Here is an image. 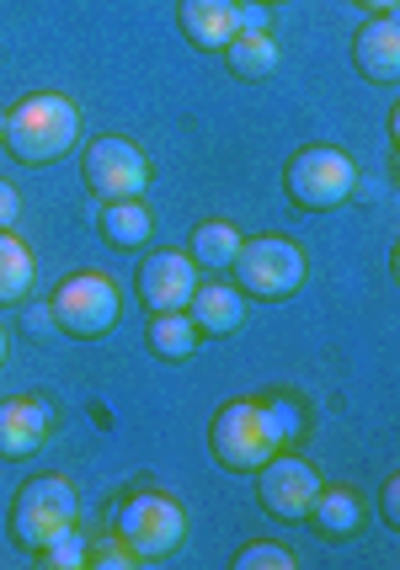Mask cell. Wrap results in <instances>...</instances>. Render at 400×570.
Segmentation results:
<instances>
[{"instance_id": "cell-8", "label": "cell", "mask_w": 400, "mask_h": 570, "mask_svg": "<svg viewBox=\"0 0 400 570\" xmlns=\"http://www.w3.org/2000/svg\"><path fill=\"white\" fill-rule=\"evenodd\" d=\"M80 181L97 203H118V198H145L150 187V155L139 145H128L118 134L91 139L80 149Z\"/></svg>"}, {"instance_id": "cell-19", "label": "cell", "mask_w": 400, "mask_h": 570, "mask_svg": "<svg viewBox=\"0 0 400 570\" xmlns=\"http://www.w3.org/2000/svg\"><path fill=\"white\" fill-rule=\"evenodd\" d=\"M241 229L230 219H203L198 229H193V246H187V256L198 262V273H225L230 262H235V250H241Z\"/></svg>"}, {"instance_id": "cell-12", "label": "cell", "mask_w": 400, "mask_h": 570, "mask_svg": "<svg viewBox=\"0 0 400 570\" xmlns=\"http://www.w3.org/2000/svg\"><path fill=\"white\" fill-rule=\"evenodd\" d=\"M352 65L369 86H396L400 80V22L390 17H369L352 32Z\"/></svg>"}, {"instance_id": "cell-23", "label": "cell", "mask_w": 400, "mask_h": 570, "mask_svg": "<svg viewBox=\"0 0 400 570\" xmlns=\"http://www.w3.org/2000/svg\"><path fill=\"white\" fill-rule=\"evenodd\" d=\"M235 570H294V554L273 539H251L241 554H235Z\"/></svg>"}, {"instance_id": "cell-22", "label": "cell", "mask_w": 400, "mask_h": 570, "mask_svg": "<svg viewBox=\"0 0 400 570\" xmlns=\"http://www.w3.org/2000/svg\"><path fill=\"white\" fill-rule=\"evenodd\" d=\"M262 411H267V422H273L277 443H300V438H304V426H310V416H304V400L283 395V390L262 400Z\"/></svg>"}, {"instance_id": "cell-15", "label": "cell", "mask_w": 400, "mask_h": 570, "mask_svg": "<svg viewBox=\"0 0 400 570\" xmlns=\"http://www.w3.org/2000/svg\"><path fill=\"white\" fill-rule=\"evenodd\" d=\"M97 229L113 250H145V240L155 235V214L145 198H118L97 203Z\"/></svg>"}, {"instance_id": "cell-29", "label": "cell", "mask_w": 400, "mask_h": 570, "mask_svg": "<svg viewBox=\"0 0 400 570\" xmlns=\"http://www.w3.org/2000/svg\"><path fill=\"white\" fill-rule=\"evenodd\" d=\"M358 6H363V11H374V17H390L400 0H358Z\"/></svg>"}, {"instance_id": "cell-26", "label": "cell", "mask_w": 400, "mask_h": 570, "mask_svg": "<svg viewBox=\"0 0 400 570\" xmlns=\"http://www.w3.org/2000/svg\"><path fill=\"white\" fill-rule=\"evenodd\" d=\"M379 518L390 522V528H400V474H390L379 485Z\"/></svg>"}, {"instance_id": "cell-13", "label": "cell", "mask_w": 400, "mask_h": 570, "mask_svg": "<svg viewBox=\"0 0 400 570\" xmlns=\"http://www.w3.org/2000/svg\"><path fill=\"white\" fill-rule=\"evenodd\" d=\"M176 22L193 49L225 53V43L241 32V0H176Z\"/></svg>"}, {"instance_id": "cell-20", "label": "cell", "mask_w": 400, "mask_h": 570, "mask_svg": "<svg viewBox=\"0 0 400 570\" xmlns=\"http://www.w3.org/2000/svg\"><path fill=\"white\" fill-rule=\"evenodd\" d=\"M150 352L166 357V363H187L198 352V325L187 321V309H166V315H150Z\"/></svg>"}, {"instance_id": "cell-25", "label": "cell", "mask_w": 400, "mask_h": 570, "mask_svg": "<svg viewBox=\"0 0 400 570\" xmlns=\"http://www.w3.org/2000/svg\"><path fill=\"white\" fill-rule=\"evenodd\" d=\"M86 566H97V570H139V560L124 549L118 533H101V539H91V549H86Z\"/></svg>"}, {"instance_id": "cell-6", "label": "cell", "mask_w": 400, "mask_h": 570, "mask_svg": "<svg viewBox=\"0 0 400 570\" xmlns=\"http://www.w3.org/2000/svg\"><path fill=\"white\" fill-rule=\"evenodd\" d=\"M235 288L246 298H267V304H283V298L300 294L304 283V250L283 235H256V240H241L235 262Z\"/></svg>"}, {"instance_id": "cell-21", "label": "cell", "mask_w": 400, "mask_h": 570, "mask_svg": "<svg viewBox=\"0 0 400 570\" xmlns=\"http://www.w3.org/2000/svg\"><path fill=\"white\" fill-rule=\"evenodd\" d=\"M86 549H91V539H86L80 528H65L59 539H49L43 549H32V560L43 570H80L86 566Z\"/></svg>"}, {"instance_id": "cell-30", "label": "cell", "mask_w": 400, "mask_h": 570, "mask_svg": "<svg viewBox=\"0 0 400 570\" xmlns=\"http://www.w3.org/2000/svg\"><path fill=\"white\" fill-rule=\"evenodd\" d=\"M0 363H6V331H0Z\"/></svg>"}, {"instance_id": "cell-10", "label": "cell", "mask_w": 400, "mask_h": 570, "mask_svg": "<svg viewBox=\"0 0 400 570\" xmlns=\"http://www.w3.org/2000/svg\"><path fill=\"white\" fill-rule=\"evenodd\" d=\"M198 262L187 256V250L176 246H160L150 250L145 262H139V277H134V288H139V304L150 309V315H166V309H187V298L198 288Z\"/></svg>"}, {"instance_id": "cell-28", "label": "cell", "mask_w": 400, "mask_h": 570, "mask_svg": "<svg viewBox=\"0 0 400 570\" xmlns=\"http://www.w3.org/2000/svg\"><path fill=\"white\" fill-rule=\"evenodd\" d=\"M17 219H22V198L11 181H0V229H17Z\"/></svg>"}, {"instance_id": "cell-18", "label": "cell", "mask_w": 400, "mask_h": 570, "mask_svg": "<svg viewBox=\"0 0 400 570\" xmlns=\"http://www.w3.org/2000/svg\"><path fill=\"white\" fill-rule=\"evenodd\" d=\"M277 59H283V49H277L273 32H235L225 43V65L241 80H267L277 70Z\"/></svg>"}, {"instance_id": "cell-5", "label": "cell", "mask_w": 400, "mask_h": 570, "mask_svg": "<svg viewBox=\"0 0 400 570\" xmlns=\"http://www.w3.org/2000/svg\"><path fill=\"white\" fill-rule=\"evenodd\" d=\"M76 522H80V491L65 474H38L11 501V544H22L32 554L49 539H59L65 528H76Z\"/></svg>"}, {"instance_id": "cell-17", "label": "cell", "mask_w": 400, "mask_h": 570, "mask_svg": "<svg viewBox=\"0 0 400 570\" xmlns=\"http://www.w3.org/2000/svg\"><path fill=\"white\" fill-rule=\"evenodd\" d=\"M32 283H38L32 250L17 240V229H0V309H17L22 298H32Z\"/></svg>"}, {"instance_id": "cell-14", "label": "cell", "mask_w": 400, "mask_h": 570, "mask_svg": "<svg viewBox=\"0 0 400 570\" xmlns=\"http://www.w3.org/2000/svg\"><path fill=\"white\" fill-rule=\"evenodd\" d=\"M187 321L198 325V336H230L246 325V294L230 283H198L187 298Z\"/></svg>"}, {"instance_id": "cell-31", "label": "cell", "mask_w": 400, "mask_h": 570, "mask_svg": "<svg viewBox=\"0 0 400 570\" xmlns=\"http://www.w3.org/2000/svg\"><path fill=\"white\" fill-rule=\"evenodd\" d=\"M262 6H277V0H262Z\"/></svg>"}, {"instance_id": "cell-9", "label": "cell", "mask_w": 400, "mask_h": 570, "mask_svg": "<svg viewBox=\"0 0 400 570\" xmlns=\"http://www.w3.org/2000/svg\"><path fill=\"white\" fill-rule=\"evenodd\" d=\"M315 491H321V474H315V464H304V459L283 453V448H277L262 470H256V501H262L277 522H304V512H310Z\"/></svg>"}, {"instance_id": "cell-11", "label": "cell", "mask_w": 400, "mask_h": 570, "mask_svg": "<svg viewBox=\"0 0 400 570\" xmlns=\"http://www.w3.org/2000/svg\"><path fill=\"white\" fill-rule=\"evenodd\" d=\"M53 438V405L43 395L0 400V459H32Z\"/></svg>"}, {"instance_id": "cell-16", "label": "cell", "mask_w": 400, "mask_h": 570, "mask_svg": "<svg viewBox=\"0 0 400 570\" xmlns=\"http://www.w3.org/2000/svg\"><path fill=\"white\" fill-rule=\"evenodd\" d=\"M304 522H315V533L321 539H331V544H342V539H352L358 528H363V501L352 497V491H315V501H310V512H304Z\"/></svg>"}, {"instance_id": "cell-3", "label": "cell", "mask_w": 400, "mask_h": 570, "mask_svg": "<svg viewBox=\"0 0 400 570\" xmlns=\"http://www.w3.org/2000/svg\"><path fill=\"white\" fill-rule=\"evenodd\" d=\"M277 432L262 411V400H225L208 422V453L230 474H256L277 453Z\"/></svg>"}, {"instance_id": "cell-24", "label": "cell", "mask_w": 400, "mask_h": 570, "mask_svg": "<svg viewBox=\"0 0 400 570\" xmlns=\"http://www.w3.org/2000/svg\"><path fill=\"white\" fill-rule=\"evenodd\" d=\"M17 309H22V331L38 342V347H53V342H59V321H53L49 298H22Z\"/></svg>"}, {"instance_id": "cell-27", "label": "cell", "mask_w": 400, "mask_h": 570, "mask_svg": "<svg viewBox=\"0 0 400 570\" xmlns=\"http://www.w3.org/2000/svg\"><path fill=\"white\" fill-rule=\"evenodd\" d=\"M267 17H273V6H262V0H241V32H267Z\"/></svg>"}, {"instance_id": "cell-7", "label": "cell", "mask_w": 400, "mask_h": 570, "mask_svg": "<svg viewBox=\"0 0 400 570\" xmlns=\"http://www.w3.org/2000/svg\"><path fill=\"white\" fill-rule=\"evenodd\" d=\"M49 309H53V321H59V336L101 342L118 325V315H124V298H118V283L107 273H76L53 288Z\"/></svg>"}, {"instance_id": "cell-2", "label": "cell", "mask_w": 400, "mask_h": 570, "mask_svg": "<svg viewBox=\"0 0 400 570\" xmlns=\"http://www.w3.org/2000/svg\"><path fill=\"white\" fill-rule=\"evenodd\" d=\"M113 533L124 539V549L139 560V566H160L172 560L182 539H187V512L182 501L166 497V491H128L118 507H113Z\"/></svg>"}, {"instance_id": "cell-1", "label": "cell", "mask_w": 400, "mask_h": 570, "mask_svg": "<svg viewBox=\"0 0 400 570\" xmlns=\"http://www.w3.org/2000/svg\"><path fill=\"white\" fill-rule=\"evenodd\" d=\"M0 139L11 149V160L22 166H49L65 149L80 145V107L59 91H38V97H22L11 112H6V128Z\"/></svg>"}, {"instance_id": "cell-4", "label": "cell", "mask_w": 400, "mask_h": 570, "mask_svg": "<svg viewBox=\"0 0 400 570\" xmlns=\"http://www.w3.org/2000/svg\"><path fill=\"white\" fill-rule=\"evenodd\" d=\"M283 193L294 208L304 214H325V208H342L358 193V166H352L348 149L336 145H304L289 155L283 166Z\"/></svg>"}]
</instances>
